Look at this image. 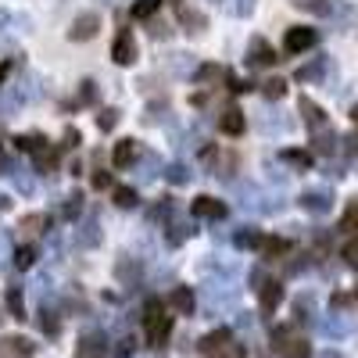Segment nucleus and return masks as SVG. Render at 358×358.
<instances>
[{
    "label": "nucleus",
    "instance_id": "obj_1",
    "mask_svg": "<svg viewBox=\"0 0 358 358\" xmlns=\"http://www.w3.org/2000/svg\"><path fill=\"white\" fill-rule=\"evenodd\" d=\"M136 57H140V50H136V40H133V29L118 25L115 43H111V62H115V65H122V69H129Z\"/></svg>",
    "mask_w": 358,
    "mask_h": 358
},
{
    "label": "nucleus",
    "instance_id": "obj_2",
    "mask_svg": "<svg viewBox=\"0 0 358 358\" xmlns=\"http://www.w3.org/2000/svg\"><path fill=\"white\" fill-rule=\"evenodd\" d=\"M315 43H319V33L308 29V25H294V29H287V36H283V50L287 54H305Z\"/></svg>",
    "mask_w": 358,
    "mask_h": 358
},
{
    "label": "nucleus",
    "instance_id": "obj_3",
    "mask_svg": "<svg viewBox=\"0 0 358 358\" xmlns=\"http://www.w3.org/2000/svg\"><path fill=\"white\" fill-rule=\"evenodd\" d=\"M190 212H194V219H212V222H222V219L229 215V204H226V201H219V197L201 194V197L190 204Z\"/></svg>",
    "mask_w": 358,
    "mask_h": 358
},
{
    "label": "nucleus",
    "instance_id": "obj_4",
    "mask_svg": "<svg viewBox=\"0 0 358 358\" xmlns=\"http://www.w3.org/2000/svg\"><path fill=\"white\" fill-rule=\"evenodd\" d=\"M33 22L25 15H11V11H0V47H15V33H29Z\"/></svg>",
    "mask_w": 358,
    "mask_h": 358
},
{
    "label": "nucleus",
    "instance_id": "obj_5",
    "mask_svg": "<svg viewBox=\"0 0 358 358\" xmlns=\"http://www.w3.org/2000/svg\"><path fill=\"white\" fill-rule=\"evenodd\" d=\"M97 33H101V15H97V11H83V15L72 22V29H69V40L83 43V40H94Z\"/></svg>",
    "mask_w": 358,
    "mask_h": 358
},
{
    "label": "nucleus",
    "instance_id": "obj_6",
    "mask_svg": "<svg viewBox=\"0 0 358 358\" xmlns=\"http://www.w3.org/2000/svg\"><path fill=\"white\" fill-rule=\"evenodd\" d=\"M276 62H280V57H276L273 43L262 40V36H255L251 47H248V65H251V69H268V65H276Z\"/></svg>",
    "mask_w": 358,
    "mask_h": 358
},
{
    "label": "nucleus",
    "instance_id": "obj_7",
    "mask_svg": "<svg viewBox=\"0 0 358 358\" xmlns=\"http://www.w3.org/2000/svg\"><path fill=\"white\" fill-rule=\"evenodd\" d=\"M297 204H301L305 212H312V215H330V208H334V194H330V190H305Z\"/></svg>",
    "mask_w": 358,
    "mask_h": 358
},
{
    "label": "nucleus",
    "instance_id": "obj_8",
    "mask_svg": "<svg viewBox=\"0 0 358 358\" xmlns=\"http://www.w3.org/2000/svg\"><path fill=\"white\" fill-rule=\"evenodd\" d=\"M136 158H140V143L136 140H118L115 147H111V162L118 165V169H133L136 165Z\"/></svg>",
    "mask_w": 358,
    "mask_h": 358
},
{
    "label": "nucleus",
    "instance_id": "obj_9",
    "mask_svg": "<svg viewBox=\"0 0 358 358\" xmlns=\"http://www.w3.org/2000/svg\"><path fill=\"white\" fill-rule=\"evenodd\" d=\"M297 111H301V118L308 122V129H312V133L330 126V118H326V111H322V108H319L312 97H301V101H297Z\"/></svg>",
    "mask_w": 358,
    "mask_h": 358
},
{
    "label": "nucleus",
    "instance_id": "obj_10",
    "mask_svg": "<svg viewBox=\"0 0 358 358\" xmlns=\"http://www.w3.org/2000/svg\"><path fill=\"white\" fill-rule=\"evenodd\" d=\"M36 344L29 337H4L0 341V358H33Z\"/></svg>",
    "mask_w": 358,
    "mask_h": 358
},
{
    "label": "nucleus",
    "instance_id": "obj_11",
    "mask_svg": "<svg viewBox=\"0 0 358 358\" xmlns=\"http://www.w3.org/2000/svg\"><path fill=\"white\" fill-rule=\"evenodd\" d=\"M140 276H143V265H140L136 258H118V262H115V280H118V283L136 287Z\"/></svg>",
    "mask_w": 358,
    "mask_h": 358
},
{
    "label": "nucleus",
    "instance_id": "obj_12",
    "mask_svg": "<svg viewBox=\"0 0 358 358\" xmlns=\"http://www.w3.org/2000/svg\"><path fill=\"white\" fill-rule=\"evenodd\" d=\"M337 143H341V136L334 133V126H326V129H315V133H312V151H315V155H326V158L337 155Z\"/></svg>",
    "mask_w": 358,
    "mask_h": 358
},
{
    "label": "nucleus",
    "instance_id": "obj_13",
    "mask_svg": "<svg viewBox=\"0 0 358 358\" xmlns=\"http://www.w3.org/2000/svg\"><path fill=\"white\" fill-rule=\"evenodd\" d=\"M176 15H179V25H183V33H190V36H197V33H204V29H208V18H204L201 11H190L187 4H179Z\"/></svg>",
    "mask_w": 358,
    "mask_h": 358
},
{
    "label": "nucleus",
    "instance_id": "obj_14",
    "mask_svg": "<svg viewBox=\"0 0 358 358\" xmlns=\"http://www.w3.org/2000/svg\"><path fill=\"white\" fill-rule=\"evenodd\" d=\"M258 294H262V312L268 315V312H276V308H280V301H283V283L265 280V283L258 287Z\"/></svg>",
    "mask_w": 358,
    "mask_h": 358
},
{
    "label": "nucleus",
    "instance_id": "obj_15",
    "mask_svg": "<svg viewBox=\"0 0 358 358\" xmlns=\"http://www.w3.org/2000/svg\"><path fill=\"white\" fill-rule=\"evenodd\" d=\"M158 169H162V158L155 155V151H140V158H136V179L140 183H151V179H158Z\"/></svg>",
    "mask_w": 358,
    "mask_h": 358
},
{
    "label": "nucleus",
    "instance_id": "obj_16",
    "mask_svg": "<svg viewBox=\"0 0 358 358\" xmlns=\"http://www.w3.org/2000/svg\"><path fill=\"white\" fill-rule=\"evenodd\" d=\"M143 330H147V344H151V348H165V341L172 334V315H162L158 322L143 326Z\"/></svg>",
    "mask_w": 358,
    "mask_h": 358
},
{
    "label": "nucleus",
    "instance_id": "obj_17",
    "mask_svg": "<svg viewBox=\"0 0 358 358\" xmlns=\"http://www.w3.org/2000/svg\"><path fill=\"white\" fill-rule=\"evenodd\" d=\"M244 126H248V122H244V111H241V108H226L222 118H219V129H222L226 136H241Z\"/></svg>",
    "mask_w": 358,
    "mask_h": 358
},
{
    "label": "nucleus",
    "instance_id": "obj_18",
    "mask_svg": "<svg viewBox=\"0 0 358 358\" xmlns=\"http://www.w3.org/2000/svg\"><path fill=\"white\" fill-rule=\"evenodd\" d=\"M194 233H197V229H194V222H187V219H176V215L169 219V244H172V248L187 244Z\"/></svg>",
    "mask_w": 358,
    "mask_h": 358
},
{
    "label": "nucleus",
    "instance_id": "obj_19",
    "mask_svg": "<svg viewBox=\"0 0 358 358\" xmlns=\"http://www.w3.org/2000/svg\"><path fill=\"white\" fill-rule=\"evenodd\" d=\"M172 308H176L179 315H194V308H197L194 290H190V287H176V290H172Z\"/></svg>",
    "mask_w": 358,
    "mask_h": 358
},
{
    "label": "nucleus",
    "instance_id": "obj_20",
    "mask_svg": "<svg viewBox=\"0 0 358 358\" xmlns=\"http://www.w3.org/2000/svg\"><path fill=\"white\" fill-rule=\"evenodd\" d=\"M15 147L25 151V155H43L47 151V136L43 133H22V136H15Z\"/></svg>",
    "mask_w": 358,
    "mask_h": 358
},
{
    "label": "nucleus",
    "instance_id": "obj_21",
    "mask_svg": "<svg viewBox=\"0 0 358 358\" xmlns=\"http://www.w3.org/2000/svg\"><path fill=\"white\" fill-rule=\"evenodd\" d=\"M262 229H255V226H244V229H236L233 233V244L241 248V251H251V248H262Z\"/></svg>",
    "mask_w": 358,
    "mask_h": 358
},
{
    "label": "nucleus",
    "instance_id": "obj_22",
    "mask_svg": "<svg viewBox=\"0 0 358 358\" xmlns=\"http://www.w3.org/2000/svg\"><path fill=\"white\" fill-rule=\"evenodd\" d=\"M326 72H330V57H315L312 65L297 69V83H315V79H322Z\"/></svg>",
    "mask_w": 358,
    "mask_h": 358
},
{
    "label": "nucleus",
    "instance_id": "obj_23",
    "mask_svg": "<svg viewBox=\"0 0 358 358\" xmlns=\"http://www.w3.org/2000/svg\"><path fill=\"white\" fill-rule=\"evenodd\" d=\"M101 244V226H97V219L90 215V219H83V226H79V248H97Z\"/></svg>",
    "mask_w": 358,
    "mask_h": 358
},
{
    "label": "nucleus",
    "instance_id": "obj_24",
    "mask_svg": "<svg viewBox=\"0 0 358 358\" xmlns=\"http://www.w3.org/2000/svg\"><path fill=\"white\" fill-rule=\"evenodd\" d=\"M79 358H104V341L97 337V334H86L83 341H79V351H76Z\"/></svg>",
    "mask_w": 358,
    "mask_h": 358
},
{
    "label": "nucleus",
    "instance_id": "obj_25",
    "mask_svg": "<svg viewBox=\"0 0 358 358\" xmlns=\"http://www.w3.org/2000/svg\"><path fill=\"white\" fill-rule=\"evenodd\" d=\"M258 251L265 258H283V255H290V241H283V236H265Z\"/></svg>",
    "mask_w": 358,
    "mask_h": 358
},
{
    "label": "nucleus",
    "instance_id": "obj_26",
    "mask_svg": "<svg viewBox=\"0 0 358 358\" xmlns=\"http://www.w3.org/2000/svg\"><path fill=\"white\" fill-rule=\"evenodd\" d=\"M226 344H233V334H229V330H215V334H208V337L201 341V355H215V351L226 348Z\"/></svg>",
    "mask_w": 358,
    "mask_h": 358
},
{
    "label": "nucleus",
    "instance_id": "obj_27",
    "mask_svg": "<svg viewBox=\"0 0 358 358\" xmlns=\"http://www.w3.org/2000/svg\"><path fill=\"white\" fill-rule=\"evenodd\" d=\"M8 312L18 319V322H25L29 319V308H25V297H22V287H8Z\"/></svg>",
    "mask_w": 358,
    "mask_h": 358
},
{
    "label": "nucleus",
    "instance_id": "obj_28",
    "mask_svg": "<svg viewBox=\"0 0 358 358\" xmlns=\"http://www.w3.org/2000/svg\"><path fill=\"white\" fill-rule=\"evenodd\" d=\"M158 8H162V0H133L129 15H133L136 22H147V18H155V15H158Z\"/></svg>",
    "mask_w": 358,
    "mask_h": 358
},
{
    "label": "nucleus",
    "instance_id": "obj_29",
    "mask_svg": "<svg viewBox=\"0 0 358 358\" xmlns=\"http://www.w3.org/2000/svg\"><path fill=\"white\" fill-rule=\"evenodd\" d=\"M297 11H312V15H334V4L330 0H290Z\"/></svg>",
    "mask_w": 358,
    "mask_h": 358
},
{
    "label": "nucleus",
    "instance_id": "obj_30",
    "mask_svg": "<svg viewBox=\"0 0 358 358\" xmlns=\"http://www.w3.org/2000/svg\"><path fill=\"white\" fill-rule=\"evenodd\" d=\"M79 212H83V194H79V190H72V194L65 197V204H62V219H65V222H72V219H79Z\"/></svg>",
    "mask_w": 358,
    "mask_h": 358
},
{
    "label": "nucleus",
    "instance_id": "obj_31",
    "mask_svg": "<svg viewBox=\"0 0 358 358\" xmlns=\"http://www.w3.org/2000/svg\"><path fill=\"white\" fill-rule=\"evenodd\" d=\"M165 179H169L172 187H187V183H190V169L179 165V162H172V165L165 169Z\"/></svg>",
    "mask_w": 358,
    "mask_h": 358
},
{
    "label": "nucleus",
    "instance_id": "obj_32",
    "mask_svg": "<svg viewBox=\"0 0 358 358\" xmlns=\"http://www.w3.org/2000/svg\"><path fill=\"white\" fill-rule=\"evenodd\" d=\"M33 265H36V248L33 244H25V248L15 251V268H22V273H25V268H33Z\"/></svg>",
    "mask_w": 358,
    "mask_h": 358
},
{
    "label": "nucleus",
    "instance_id": "obj_33",
    "mask_svg": "<svg viewBox=\"0 0 358 358\" xmlns=\"http://www.w3.org/2000/svg\"><path fill=\"white\" fill-rule=\"evenodd\" d=\"M111 201H115L118 208H136V190H133V187H115V190H111Z\"/></svg>",
    "mask_w": 358,
    "mask_h": 358
},
{
    "label": "nucleus",
    "instance_id": "obj_34",
    "mask_svg": "<svg viewBox=\"0 0 358 358\" xmlns=\"http://www.w3.org/2000/svg\"><path fill=\"white\" fill-rule=\"evenodd\" d=\"M57 162H62V151H50V147H47L43 155H36V165H40L43 176H50V172L57 169Z\"/></svg>",
    "mask_w": 358,
    "mask_h": 358
},
{
    "label": "nucleus",
    "instance_id": "obj_35",
    "mask_svg": "<svg viewBox=\"0 0 358 358\" xmlns=\"http://www.w3.org/2000/svg\"><path fill=\"white\" fill-rule=\"evenodd\" d=\"M262 94H265L268 101H280V97L287 94V79H265V83H262Z\"/></svg>",
    "mask_w": 358,
    "mask_h": 358
},
{
    "label": "nucleus",
    "instance_id": "obj_36",
    "mask_svg": "<svg viewBox=\"0 0 358 358\" xmlns=\"http://www.w3.org/2000/svg\"><path fill=\"white\" fill-rule=\"evenodd\" d=\"M341 229H344V233H358V197H351L348 212H344V219H341Z\"/></svg>",
    "mask_w": 358,
    "mask_h": 358
},
{
    "label": "nucleus",
    "instance_id": "obj_37",
    "mask_svg": "<svg viewBox=\"0 0 358 358\" xmlns=\"http://www.w3.org/2000/svg\"><path fill=\"white\" fill-rule=\"evenodd\" d=\"M118 118H122V115H118V108H104V111L97 115V129H101V133H111V129L118 126Z\"/></svg>",
    "mask_w": 358,
    "mask_h": 358
},
{
    "label": "nucleus",
    "instance_id": "obj_38",
    "mask_svg": "<svg viewBox=\"0 0 358 358\" xmlns=\"http://www.w3.org/2000/svg\"><path fill=\"white\" fill-rule=\"evenodd\" d=\"M294 341V330H290V326H276V330H273V351H287V344Z\"/></svg>",
    "mask_w": 358,
    "mask_h": 358
},
{
    "label": "nucleus",
    "instance_id": "obj_39",
    "mask_svg": "<svg viewBox=\"0 0 358 358\" xmlns=\"http://www.w3.org/2000/svg\"><path fill=\"white\" fill-rule=\"evenodd\" d=\"M280 158H283L287 165H294V169H308V165H312V155H308V151H283Z\"/></svg>",
    "mask_w": 358,
    "mask_h": 358
},
{
    "label": "nucleus",
    "instance_id": "obj_40",
    "mask_svg": "<svg viewBox=\"0 0 358 358\" xmlns=\"http://www.w3.org/2000/svg\"><path fill=\"white\" fill-rule=\"evenodd\" d=\"M283 358H312V348H308V341H290L287 344V351H283Z\"/></svg>",
    "mask_w": 358,
    "mask_h": 358
},
{
    "label": "nucleus",
    "instance_id": "obj_41",
    "mask_svg": "<svg viewBox=\"0 0 358 358\" xmlns=\"http://www.w3.org/2000/svg\"><path fill=\"white\" fill-rule=\"evenodd\" d=\"M165 315V308H162V301H158V297H151V301H147L143 305V326H151V322H158Z\"/></svg>",
    "mask_w": 358,
    "mask_h": 358
},
{
    "label": "nucleus",
    "instance_id": "obj_42",
    "mask_svg": "<svg viewBox=\"0 0 358 358\" xmlns=\"http://www.w3.org/2000/svg\"><path fill=\"white\" fill-rule=\"evenodd\" d=\"M47 222H50L47 215H25L18 229H25V233H43V226H47Z\"/></svg>",
    "mask_w": 358,
    "mask_h": 358
},
{
    "label": "nucleus",
    "instance_id": "obj_43",
    "mask_svg": "<svg viewBox=\"0 0 358 358\" xmlns=\"http://www.w3.org/2000/svg\"><path fill=\"white\" fill-rule=\"evenodd\" d=\"M255 4H258V0H229V15H236V18H248V15L255 11Z\"/></svg>",
    "mask_w": 358,
    "mask_h": 358
},
{
    "label": "nucleus",
    "instance_id": "obj_44",
    "mask_svg": "<svg viewBox=\"0 0 358 358\" xmlns=\"http://www.w3.org/2000/svg\"><path fill=\"white\" fill-rule=\"evenodd\" d=\"M341 258H344L351 268H358V236H351V241L341 248Z\"/></svg>",
    "mask_w": 358,
    "mask_h": 358
},
{
    "label": "nucleus",
    "instance_id": "obj_45",
    "mask_svg": "<svg viewBox=\"0 0 358 358\" xmlns=\"http://www.w3.org/2000/svg\"><path fill=\"white\" fill-rule=\"evenodd\" d=\"M169 65H172V72H183V76H187V72L194 69V54H172Z\"/></svg>",
    "mask_w": 358,
    "mask_h": 358
},
{
    "label": "nucleus",
    "instance_id": "obj_46",
    "mask_svg": "<svg viewBox=\"0 0 358 358\" xmlns=\"http://www.w3.org/2000/svg\"><path fill=\"white\" fill-rule=\"evenodd\" d=\"M94 101H97V86L90 79H83L79 83V104H94Z\"/></svg>",
    "mask_w": 358,
    "mask_h": 358
},
{
    "label": "nucleus",
    "instance_id": "obj_47",
    "mask_svg": "<svg viewBox=\"0 0 358 358\" xmlns=\"http://www.w3.org/2000/svg\"><path fill=\"white\" fill-rule=\"evenodd\" d=\"M194 76H197L201 83H204V79H208V83H212V79H229V76H226V72H222L219 65H204V69H197Z\"/></svg>",
    "mask_w": 358,
    "mask_h": 358
},
{
    "label": "nucleus",
    "instance_id": "obj_48",
    "mask_svg": "<svg viewBox=\"0 0 358 358\" xmlns=\"http://www.w3.org/2000/svg\"><path fill=\"white\" fill-rule=\"evenodd\" d=\"M248 351L241 348V344H226V348H219L215 355H204V358H244Z\"/></svg>",
    "mask_w": 358,
    "mask_h": 358
},
{
    "label": "nucleus",
    "instance_id": "obj_49",
    "mask_svg": "<svg viewBox=\"0 0 358 358\" xmlns=\"http://www.w3.org/2000/svg\"><path fill=\"white\" fill-rule=\"evenodd\" d=\"M90 187H94V190H111V172H94Z\"/></svg>",
    "mask_w": 358,
    "mask_h": 358
},
{
    "label": "nucleus",
    "instance_id": "obj_50",
    "mask_svg": "<svg viewBox=\"0 0 358 358\" xmlns=\"http://www.w3.org/2000/svg\"><path fill=\"white\" fill-rule=\"evenodd\" d=\"M133 348H136V341H133V337H122V341H118V348H115V355H118V358H129Z\"/></svg>",
    "mask_w": 358,
    "mask_h": 358
},
{
    "label": "nucleus",
    "instance_id": "obj_51",
    "mask_svg": "<svg viewBox=\"0 0 358 358\" xmlns=\"http://www.w3.org/2000/svg\"><path fill=\"white\" fill-rule=\"evenodd\" d=\"M169 33H172V25H165V22H151V36H155V40H165Z\"/></svg>",
    "mask_w": 358,
    "mask_h": 358
},
{
    "label": "nucleus",
    "instance_id": "obj_52",
    "mask_svg": "<svg viewBox=\"0 0 358 358\" xmlns=\"http://www.w3.org/2000/svg\"><path fill=\"white\" fill-rule=\"evenodd\" d=\"M11 176H15V183H18V190H22V194H33V179L22 176V172H11Z\"/></svg>",
    "mask_w": 358,
    "mask_h": 358
},
{
    "label": "nucleus",
    "instance_id": "obj_53",
    "mask_svg": "<svg viewBox=\"0 0 358 358\" xmlns=\"http://www.w3.org/2000/svg\"><path fill=\"white\" fill-rule=\"evenodd\" d=\"M40 322H43V330H47V334H57V322L50 319V312H43V315H40Z\"/></svg>",
    "mask_w": 358,
    "mask_h": 358
},
{
    "label": "nucleus",
    "instance_id": "obj_54",
    "mask_svg": "<svg viewBox=\"0 0 358 358\" xmlns=\"http://www.w3.org/2000/svg\"><path fill=\"white\" fill-rule=\"evenodd\" d=\"M344 143H348V155H358V133H351Z\"/></svg>",
    "mask_w": 358,
    "mask_h": 358
},
{
    "label": "nucleus",
    "instance_id": "obj_55",
    "mask_svg": "<svg viewBox=\"0 0 358 358\" xmlns=\"http://www.w3.org/2000/svg\"><path fill=\"white\" fill-rule=\"evenodd\" d=\"M65 140H69V147H76V143H79V129L69 126V129H65Z\"/></svg>",
    "mask_w": 358,
    "mask_h": 358
},
{
    "label": "nucleus",
    "instance_id": "obj_56",
    "mask_svg": "<svg viewBox=\"0 0 358 358\" xmlns=\"http://www.w3.org/2000/svg\"><path fill=\"white\" fill-rule=\"evenodd\" d=\"M4 79H8V65L0 62V86H4Z\"/></svg>",
    "mask_w": 358,
    "mask_h": 358
},
{
    "label": "nucleus",
    "instance_id": "obj_57",
    "mask_svg": "<svg viewBox=\"0 0 358 358\" xmlns=\"http://www.w3.org/2000/svg\"><path fill=\"white\" fill-rule=\"evenodd\" d=\"M97 4H104V8H115V4H122V0H97Z\"/></svg>",
    "mask_w": 358,
    "mask_h": 358
},
{
    "label": "nucleus",
    "instance_id": "obj_58",
    "mask_svg": "<svg viewBox=\"0 0 358 358\" xmlns=\"http://www.w3.org/2000/svg\"><path fill=\"white\" fill-rule=\"evenodd\" d=\"M8 208H11V201H8V197H0V212H8Z\"/></svg>",
    "mask_w": 358,
    "mask_h": 358
},
{
    "label": "nucleus",
    "instance_id": "obj_59",
    "mask_svg": "<svg viewBox=\"0 0 358 358\" xmlns=\"http://www.w3.org/2000/svg\"><path fill=\"white\" fill-rule=\"evenodd\" d=\"M351 118H355V122H358V108H355V111H351Z\"/></svg>",
    "mask_w": 358,
    "mask_h": 358
},
{
    "label": "nucleus",
    "instance_id": "obj_60",
    "mask_svg": "<svg viewBox=\"0 0 358 358\" xmlns=\"http://www.w3.org/2000/svg\"><path fill=\"white\" fill-rule=\"evenodd\" d=\"M0 322H4V312H0Z\"/></svg>",
    "mask_w": 358,
    "mask_h": 358
}]
</instances>
